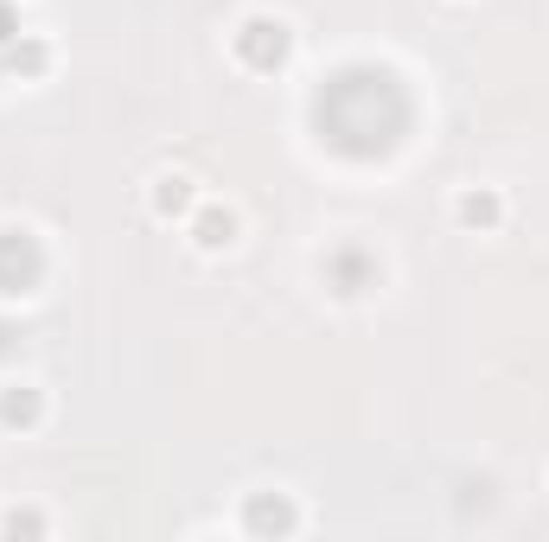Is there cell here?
<instances>
[{
	"label": "cell",
	"instance_id": "6da1fadb",
	"mask_svg": "<svg viewBox=\"0 0 549 542\" xmlns=\"http://www.w3.org/2000/svg\"><path fill=\"white\" fill-rule=\"evenodd\" d=\"M230 230H237V224H230V211H224V218L212 211V218L198 224V243H204V249H224V243H230Z\"/></svg>",
	"mask_w": 549,
	"mask_h": 542
},
{
	"label": "cell",
	"instance_id": "7a4b0ae2",
	"mask_svg": "<svg viewBox=\"0 0 549 542\" xmlns=\"http://www.w3.org/2000/svg\"><path fill=\"white\" fill-rule=\"evenodd\" d=\"M160 211H185V179H160Z\"/></svg>",
	"mask_w": 549,
	"mask_h": 542
},
{
	"label": "cell",
	"instance_id": "3957f363",
	"mask_svg": "<svg viewBox=\"0 0 549 542\" xmlns=\"http://www.w3.org/2000/svg\"><path fill=\"white\" fill-rule=\"evenodd\" d=\"M460 218H486V224H492V218H499V205H492V198H466Z\"/></svg>",
	"mask_w": 549,
	"mask_h": 542
}]
</instances>
